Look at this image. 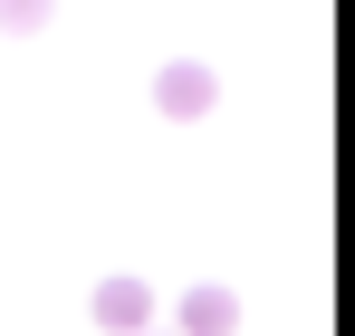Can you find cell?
Instances as JSON below:
<instances>
[{
    "label": "cell",
    "mask_w": 355,
    "mask_h": 336,
    "mask_svg": "<svg viewBox=\"0 0 355 336\" xmlns=\"http://www.w3.org/2000/svg\"><path fill=\"white\" fill-rule=\"evenodd\" d=\"M154 106H164V115H211V67L173 58V67L154 77Z\"/></svg>",
    "instance_id": "obj_1"
},
{
    "label": "cell",
    "mask_w": 355,
    "mask_h": 336,
    "mask_svg": "<svg viewBox=\"0 0 355 336\" xmlns=\"http://www.w3.org/2000/svg\"><path fill=\"white\" fill-rule=\"evenodd\" d=\"M240 327V308H231V288H192L173 308V336H231Z\"/></svg>",
    "instance_id": "obj_2"
},
{
    "label": "cell",
    "mask_w": 355,
    "mask_h": 336,
    "mask_svg": "<svg viewBox=\"0 0 355 336\" xmlns=\"http://www.w3.org/2000/svg\"><path fill=\"white\" fill-rule=\"evenodd\" d=\"M144 317H154V298H144V279H106V288H96V327L135 336Z\"/></svg>",
    "instance_id": "obj_3"
},
{
    "label": "cell",
    "mask_w": 355,
    "mask_h": 336,
    "mask_svg": "<svg viewBox=\"0 0 355 336\" xmlns=\"http://www.w3.org/2000/svg\"><path fill=\"white\" fill-rule=\"evenodd\" d=\"M0 29H49V0H0Z\"/></svg>",
    "instance_id": "obj_4"
}]
</instances>
